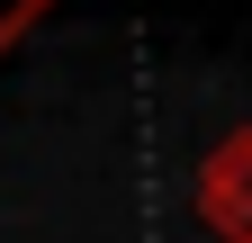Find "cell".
<instances>
[{
  "label": "cell",
  "instance_id": "obj_2",
  "mask_svg": "<svg viewBox=\"0 0 252 243\" xmlns=\"http://www.w3.org/2000/svg\"><path fill=\"white\" fill-rule=\"evenodd\" d=\"M36 9H45V0H0V45H9V36H18V27L36 18Z\"/></svg>",
  "mask_w": 252,
  "mask_h": 243
},
{
  "label": "cell",
  "instance_id": "obj_1",
  "mask_svg": "<svg viewBox=\"0 0 252 243\" xmlns=\"http://www.w3.org/2000/svg\"><path fill=\"white\" fill-rule=\"evenodd\" d=\"M189 207H198V225H207V234L252 243V126H234V135L198 162V189H189Z\"/></svg>",
  "mask_w": 252,
  "mask_h": 243
}]
</instances>
